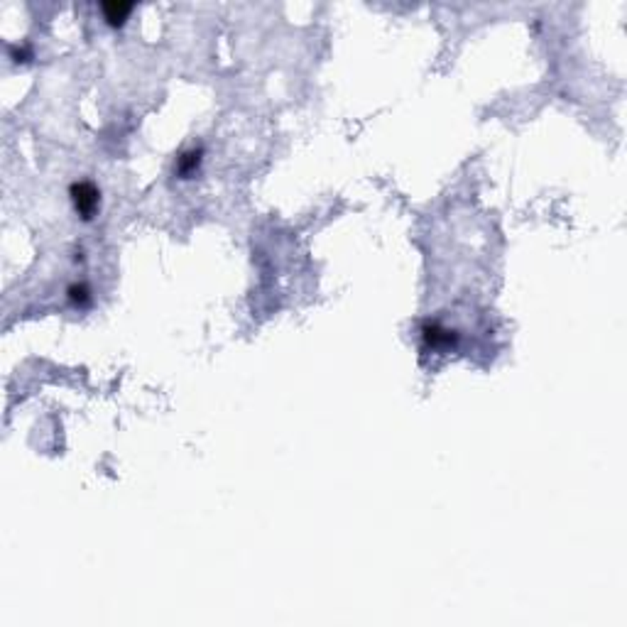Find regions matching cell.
<instances>
[{
  "instance_id": "cell-3",
  "label": "cell",
  "mask_w": 627,
  "mask_h": 627,
  "mask_svg": "<svg viewBox=\"0 0 627 627\" xmlns=\"http://www.w3.org/2000/svg\"><path fill=\"white\" fill-rule=\"evenodd\" d=\"M101 10H103V20H106L108 25L120 27V25H125V20L130 17L133 6H130V3H103Z\"/></svg>"
},
{
  "instance_id": "cell-1",
  "label": "cell",
  "mask_w": 627,
  "mask_h": 627,
  "mask_svg": "<svg viewBox=\"0 0 627 627\" xmlns=\"http://www.w3.org/2000/svg\"><path fill=\"white\" fill-rule=\"evenodd\" d=\"M71 201H74V209L81 214V218H93L98 206H101V194L91 182H79L71 187Z\"/></svg>"
},
{
  "instance_id": "cell-5",
  "label": "cell",
  "mask_w": 627,
  "mask_h": 627,
  "mask_svg": "<svg viewBox=\"0 0 627 627\" xmlns=\"http://www.w3.org/2000/svg\"><path fill=\"white\" fill-rule=\"evenodd\" d=\"M69 299L76 306H88L91 304V290L86 284H74V287H69Z\"/></svg>"
},
{
  "instance_id": "cell-2",
  "label": "cell",
  "mask_w": 627,
  "mask_h": 627,
  "mask_svg": "<svg viewBox=\"0 0 627 627\" xmlns=\"http://www.w3.org/2000/svg\"><path fill=\"white\" fill-rule=\"evenodd\" d=\"M422 336H424V344L434 350L451 348V346L456 344V331H449V328H444L441 324H431V321L424 324Z\"/></svg>"
},
{
  "instance_id": "cell-4",
  "label": "cell",
  "mask_w": 627,
  "mask_h": 627,
  "mask_svg": "<svg viewBox=\"0 0 627 627\" xmlns=\"http://www.w3.org/2000/svg\"><path fill=\"white\" fill-rule=\"evenodd\" d=\"M198 165H201V150L184 152V155L179 157V162H177V174L182 179H189L198 169Z\"/></svg>"
}]
</instances>
